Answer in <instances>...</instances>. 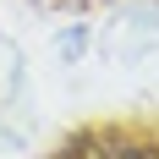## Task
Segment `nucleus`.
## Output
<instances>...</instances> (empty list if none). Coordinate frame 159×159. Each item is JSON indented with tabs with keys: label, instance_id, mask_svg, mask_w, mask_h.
I'll list each match as a JSON object with an SVG mask.
<instances>
[{
	"label": "nucleus",
	"instance_id": "1",
	"mask_svg": "<svg viewBox=\"0 0 159 159\" xmlns=\"http://www.w3.org/2000/svg\"><path fill=\"white\" fill-rule=\"evenodd\" d=\"M77 159H159V143H143V137H88L77 148Z\"/></svg>",
	"mask_w": 159,
	"mask_h": 159
}]
</instances>
